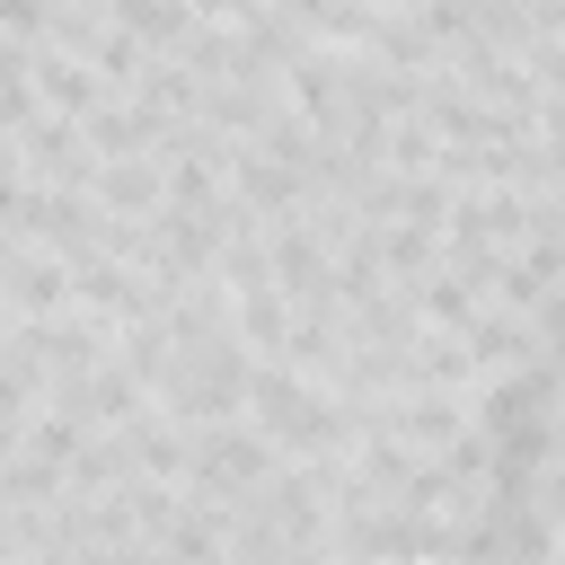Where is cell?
<instances>
[{
  "label": "cell",
  "instance_id": "8",
  "mask_svg": "<svg viewBox=\"0 0 565 565\" xmlns=\"http://www.w3.org/2000/svg\"><path fill=\"white\" fill-rule=\"evenodd\" d=\"M106 18H115V26H132L150 53H177V44L203 26V9H194V0H106Z\"/></svg>",
  "mask_w": 565,
  "mask_h": 565
},
{
  "label": "cell",
  "instance_id": "5",
  "mask_svg": "<svg viewBox=\"0 0 565 565\" xmlns=\"http://www.w3.org/2000/svg\"><path fill=\"white\" fill-rule=\"evenodd\" d=\"M406 282H415V309H424V327H450V335H468V327L486 318V300H494V291H486V282H477L459 256H441L433 274H406Z\"/></svg>",
  "mask_w": 565,
  "mask_h": 565
},
{
  "label": "cell",
  "instance_id": "1",
  "mask_svg": "<svg viewBox=\"0 0 565 565\" xmlns=\"http://www.w3.org/2000/svg\"><path fill=\"white\" fill-rule=\"evenodd\" d=\"M247 380H256V344L238 327H221L203 344H168L159 406H177L185 424H221V415H247Z\"/></svg>",
  "mask_w": 565,
  "mask_h": 565
},
{
  "label": "cell",
  "instance_id": "9",
  "mask_svg": "<svg viewBox=\"0 0 565 565\" xmlns=\"http://www.w3.org/2000/svg\"><path fill=\"white\" fill-rule=\"evenodd\" d=\"M0 18H9V44H44L53 35V0H0Z\"/></svg>",
  "mask_w": 565,
  "mask_h": 565
},
{
  "label": "cell",
  "instance_id": "3",
  "mask_svg": "<svg viewBox=\"0 0 565 565\" xmlns=\"http://www.w3.org/2000/svg\"><path fill=\"white\" fill-rule=\"evenodd\" d=\"M0 300H9V318H62V309H79V300H71V256L9 238V256H0Z\"/></svg>",
  "mask_w": 565,
  "mask_h": 565
},
{
  "label": "cell",
  "instance_id": "2",
  "mask_svg": "<svg viewBox=\"0 0 565 565\" xmlns=\"http://www.w3.org/2000/svg\"><path fill=\"white\" fill-rule=\"evenodd\" d=\"M353 53H362V44H318V35H309V44L282 62V97H291L309 124H327V132L353 115Z\"/></svg>",
  "mask_w": 565,
  "mask_h": 565
},
{
  "label": "cell",
  "instance_id": "6",
  "mask_svg": "<svg viewBox=\"0 0 565 565\" xmlns=\"http://www.w3.org/2000/svg\"><path fill=\"white\" fill-rule=\"evenodd\" d=\"M88 194H97L106 212H124V221H150V212L168 203V168H159V150H150V159H106Z\"/></svg>",
  "mask_w": 565,
  "mask_h": 565
},
{
  "label": "cell",
  "instance_id": "10",
  "mask_svg": "<svg viewBox=\"0 0 565 565\" xmlns=\"http://www.w3.org/2000/svg\"><path fill=\"white\" fill-rule=\"evenodd\" d=\"M556 459H565V397H556Z\"/></svg>",
  "mask_w": 565,
  "mask_h": 565
},
{
  "label": "cell",
  "instance_id": "7",
  "mask_svg": "<svg viewBox=\"0 0 565 565\" xmlns=\"http://www.w3.org/2000/svg\"><path fill=\"white\" fill-rule=\"evenodd\" d=\"M291 318H300V300H291L282 282H230V327H238L256 353H282Z\"/></svg>",
  "mask_w": 565,
  "mask_h": 565
},
{
  "label": "cell",
  "instance_id": "4",
  "mask_svg": "<svg viewBox=\"0 0 565 565\" xmlns=\"http://www.w3.org/2000/svg\"><path fill=\"white\" fill-rule=\"evenodd\" d=\"M168 132H177V115L159 106V97H106L97 115H88V141H97V159H150V150H168Z\"/></svg>",
  "mask_w": 565,
  "mask_h": 565
}]
</instances>
